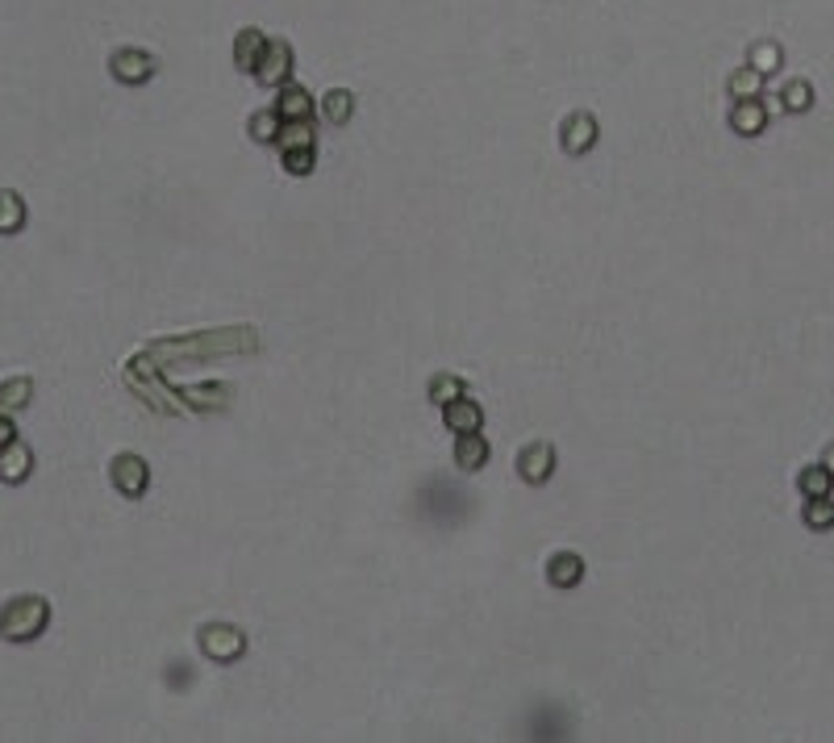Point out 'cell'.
<instances>
[{
  "mask_svg": "<svg viewBox=\"0 0 834 743\" xmlns=\"http://www.w3.org/2000/svg\"><path fill=\"white\" fill-rule=\"evenodd\" d=\"M50 623V605L42 597H13L5 610H0V635L13 639V644H30L46 631Z\"/></svg>",
  "mask_w": 834,
  "mask_h": 743,
  "instance_id": "cell-1",
  "label": "cell"
},
{
  "mask_svg": "<svg viewBox=\"0 0 834 743\" xmlns=\"http://www.w3.org/2000/svg\"><path fill=\"white\" fill-rule=\"evenodd\" d=\"M280 155H284V168L293 176L314 171V129L304 126V121H288L280 129Z\"/></svg>",
  "mask_w": 834,
  "mask_h": 743,
  "instance_id": "cell-2",
  "label": "cell"
},
{
  "mask_svg": "<svg viewBox=\"0 0 834 743\" xmlns=\"http://www.w3.org/2000/svg\"><path fill=\"white\" fill-rule=\"evenodd\" d=\"M246 647L242 631L238 626H226V623H209L205 631H201V652L209 655V660H238Z\"/></svg>",
  "mask_w": 834,
  "mask_h": 743,
  "instance_id": "cell-3",
  "label": "cell"
},
{
  "mask_svg": "<svg viewBox=\"0 0 834 743\" xmlns=\"http://www.w3.org/2000/svg\"><path fill=\"white\" fill-rule=\"evenodd\" d=\"M518 472L521 480H530V485H542L551 472H555V447L542 443V439H534V443L521 447L518 456Z\"/></svg>",
  "mask_w": 834,
  "mask_h": 743,
  "instance_id": "cell-4",
  "label": "cell"
},
{
  "mask_svg": "<svg viewBox=\"0 0 834 743\" xmlns=\"http://www.w3.org/2000/svg\"><path fill=\"white\" fill-rule=\"evenodd\" d=\"M108 472H113V485H118L126 497H142L147 493V485H150L147 459H138V456H118Z\"/></svg>",
  "mask_w": 834,
  "mask_h": 743,
  "instance_id": "cell-5",
  "label": "cell"
},
{
  "mask_svg": "<svg viewBox=\"0 0 834 743\" xmlns=\"http://www.w3.org/2000/svg\"><path fill=\"white\" fill-rule=\"evenodd\" d=\"M442 422H447L455 435H476V430L484 427V414H480V406L463 393V397H455V401L442 406Z\"/></svg>",
  "mask_w": 834,
  "mask_h": 743,
  "instance_id": "cell-6",
  "label": "cell"
},
{
  "mask_svg": "<svg viewBox=\"0 0 834 743\" xmlns=\"http://www.w3.org/2000/svg\"><path fill=\"white\" fill-rule=\"evenodd\" d=\"M592 142H597V121H592L589 113H571V118L563 121V150H568V155H584Z\"/></svg>",
  "mask_w": 834,
  "mask_h": 743,
  "instance_id": "cell-7",
  "label": "cell"
},
{
  "mask_svg": "<svg viewBox=\"0 0 834 743\" xmlns=\"http://www.w3.org/2000/svg\"><path fill=\"white\" fill-rule=\"evenodd\" d=\"M255 79L259 84H284L288 79V46L284 42H267L263 55L255 63Z\"/></svg>",
  "mask_w": 834,
  "mask_h": 743,
  "instance_id": "cell-8",
  "label": "cell"
},
{
  "mask_svg": "<svg viewBox=\"0 0 834 743\" xmlns=\"http://www.w3.org/2000/svg\"><path fill=\"white\" fill-rule=\"evenodd\" d=\"M580 576H584V560H580L576 552H555L547 560V581L555 589H571L580 585Z\"/></svg>",
  "mask_w": 834,
  "mask_h": 743,
  "instance_id": "cell-9",
  "label": "cell"
},
{
  "mask_svg": "<svg viewBox=\"0 0 834 743\" xmlns=\"http://www.w3.org/2000/svg\"><path fill=\"white\" fill-rule=\"evenodd\" d=\"M30 468H34V456H30V447H26V443H17V439H13L9 447H0V476H5L9 485L26 480V476H30Z\"/></svg>",
  "mask_w": 834,
  "mask_h": 743,
  "instance_id": "cell-10",
  "label": "cell"
},
{
  "mask_svg": "<svg viewBox=\"0 0 834 743\" xmlns=\"http://www.w3.org/2000/svg\"><path fill=\"white\" fill-rule=\"evenodd\" d=\"M455 464L463 468V472H480L484 464H489V439L476 430V435H459V443H455Z\"/></svg>",
  "mask_w": 834,
  "mask_h": 743,
  "instance_id": "cell-11",
  "label": "cell"
},
{
  "mask_svg": "<svg viewBox=\"0 0 834 743\" xmlns=\"http://www.w3.org/2000/svg\"><path fill=\"white\" fill-rule=\"evenodd\" d=\"M113 71H118V79H126V84H138V79H147L150 71H155V63H150L147 55H138V50H121L118 59H113Z\"/></svg>",
  "mask_w": 834,
  "mask_h": 743,
  "instance_id": "cell-12",
  "label": "cell"
},
{
  "mask_svg": "<svg viewBox=\"0 0 834 743\" xmlns=\"http://www.w3.org/2000/svg\"><path fill=\"white\" fill-rule=\"evenodd\" d=\"M309 109H314V100H309V92L304 88H284L280 92V100H275V113L284 121H304L309 118Z\"/></svg>",
  "mask_w": 834,
  "mask_h": 743,
  "instance_id": "cell-13",
  "label": "cell"
},
{
  "mask_svg": "<svg viewBox=\"0 0 834 743\" xmlns=\"http://www.w3.org/2000/svg\"><path fill=\"white\" fill-rule=\"evenodd\" d=\"M730 126H735L738 134H759V129H764V105H759V100H738L735 113H730Z\"/></svg>",
  "mask_w": 834,
  "mask_h": 743,
  "instance_id": "cell-14",
  "label": "cell"
},
{
  "mask_svg": "<svg viewBox=\"0 0 834 743\" xmlns=\"http://www.w3.org/2000/svg\"><path fill=\"white\" fill-rule=\"evenodd\" d=\"M26 222V201L17 192H0V234H17Z\"/></svg>",
  "mask_w": 834,
  "mask_h": 743,
  "instance_id": "cell-15",
  "label": "cell"
},
{
  "mask_svg": "<svg viewBox=\"0 0 834 743\" xmlns=\"http://www.w3.org/2000/svg\"><path fill=\"white\" fill-rule=\"evenodd\" d=\"M263 46H267V38H263L259 30H242V38H238V67L255 71V63H259V55H263Z\"/></svg>",
  "mask_w": 834,
  "mask_h": 743,
  "instance_id": "cell-16",
  "label": "cell"
},
{
  "mask_svg": "<svg viewBox=\"0 0 834 743\" xmlns=\"http://www.w3.org/2000/svg\"><path fill=\"white\" fill-rule=\"evenodd\" d=\"M797 485H801L805 497H826L830 493V472H826V464H814L797 476Z\"/></svg>",
  "mask_w": 834,
  "mask_h": 743,
  "instance_id": "cell-17",
  "label": "cell"
},
{
  "mask_svg": "<svg viewBox=\"0 0 834 743\" xmlns=\"http://www.w3.org/2000/svg\"><path fill=\"white\" fill-rule=\"evenodd\" d=\"M351 109H355L351 92H338V88H334V92H325V97H322V113L334 121V126H343V121L351 118Z\"/></svg>",
  "mask_w": 834,
  "mask_h": 743,
  "instance_id": "cell-18",
  "label": "cell"
},
{
  "mask_svg": "<svg viewBox=\"0 0 834 743\" xmlns=\"http://www.w3.org/2000/svg\"><path fill=\"white\" fill-rule=\"evenodd\" d=\"M455 397H463V380L459 377L442 372V377L430 380V401H434V406H447V401H455Z\"/></svg>",
  "mask_w": 834,
  "mask_h": 743,
  "instance_id": "cell-19",
  "label": "cell"
},
{
  "mask_svg": "<svg viewBox=\"0 0 834 743\" xmlns=\"http://www.w3.org/2000/svg\"><path fill=\"white\" fill-rule=\"evenodd\" d=\"M280 121H284L280 113L267 109V113H259V118L251 121V134H255L259 142H272V139H280Z\"/></svg>",
  "mask_w": 834,
  "mask_h": 743,
  "instance_id": "cell-20",
  "label": "cell"
},
{
  "mask_svg": "<svg viewBox=\"0 0 834 743\" xmlns=\"http://www.w3.org/2000/svg\"><path fill=\"white\" fill-rule=\"evenodd\" d=\"M805 522L809 526H834V506L826 501V497H809V506H805Z\"/></svg>",
  "mask_w": 834,
  "mask_h": 743,
  "instance_id": "cell-21",
  "label": "cell"
},
{
  "mask_svg": "<svg viewBox=\"0 0 834 743\" xmlns=\"http://www.w3.org/2000/svg\"><path fill=\"white\" fill-rule=\"evenodd\" d=\"M30 393V380H13V385L0 388V406H26L21 397Z\"/></svg>",
  "mask_w": 834,
  "mask_h": 743,
  "instance_id": "cell-22",
  "label": "cell"
},
{
  "mask_svg": "<svg viewBox=\"0 0 834 743\" xmlns=\"http://www.w3.org/2000/svg\"><path fill=\"white\" fill-rule=\"evenodd\" d=\"M785 100H788V109H805V105H809V92H805V84H793V88L785 92Z\"/></svg>",
  "mask_w": 834,
  "mask_h": 743,
  "instance_id": "cell-23",
  "label": "cell"
},
{
  "mask_svg": "<svg viewBox=\"0 0 834 743\" xmlns=\"http://www.w3.org/2000/svg\"><path fill=\"white\" fill-rule=\"evenodd\" d=\"M730 88H735V97H743V92H751V88H756V76H751V71H746V76L738 71V76L730 79Z\"/></svg>",
  "mask_w": 834,
  "mask_h": 743,
  "instance_id": "cell-24",
  "label": "cell"
},
{
  "mask_svg": "<svg viewBox=\"0 0 834 743\" xmlns=\"http://www.w3.org/2000/svg\"><path fill=\"white\" fill-rule=\"evenodd\" d=\"M13 439H17V430H13V422L5 414H0V447H9Z\"/></svg>",
  "mask_w": 834,
  "mask_h": 743,
  "instance_id": "cell-25",
  "label": "cell"
},
{
  "mask_svg": "<svg viewBox=\"0 0 834 743\" xmlns=\"http://www.w3.org/2000/svg\"><path fill=\"white\" fill-rule=\"evenodd\" d=\"M826 464H834V447H830V456H826ZM830 472H834V468H830Z\"/></svg>",
  "mask_w": 834,
  "mask_h": 743,
  "instance_id": "cell-26",
  "label": "cell"
}]
</instances>
